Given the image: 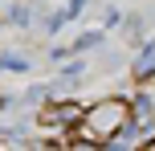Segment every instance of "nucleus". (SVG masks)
Wrapping results in <instances>:
<instances>
[{"label":"nucleus","mask_w":155,"mask_h":151,"mask_svg":"<svg viewBox=\"0 0 155 151\" xmlns=\"http://www.w3.org/2000/svg\"><path fill=\"white\" fill-rule=\"evenodd\" d=\"M0 106H4V98H0Z\"/></svg>","instance_id":"obj_4"},{"label":"nucleus","mask_w":155,"mask_h":151,"mask_svg":"<svg viewBox=\"0 0 155 151\" xmlns=\"http://www.w3.org/2000/svg\"><path fill=\"white\" fill-rule=\"evenodd\" d=\"M0 70H29L25 57H0Z\"/></svg>","instance_id":"obj_3"},{"label":"nucleus","mask_w":155,"mask_h":151,"mask_svg":"<svg viewBox=\"0 0 155 151\" xmlns=\"http://www.w3.org/2000/svg\"><path fill=\"white\" fill-rule=\"evenodd\" d=\"M82 110L86 106H78V102H49L45 110H41V123H45V127H74V123L82 119Z\"/></svg>","instance_id":"obj_2"},{"label":"nucleus","mask_w":155,"mask_h":151,"mask_svg":"<svg viewBox=\"0 0 155 151\" xmlns=\"http://www.w3.org/2000/svg\"><path fill=\"white\" fill-rule=\"evenodd\" d=\"M74 143L82 147H106L131 127V102L127 98H98L94 106H86L82 119L74 123Z\"/></svg>","instance_id":"obj_1"}]
</instances>
